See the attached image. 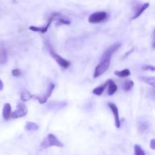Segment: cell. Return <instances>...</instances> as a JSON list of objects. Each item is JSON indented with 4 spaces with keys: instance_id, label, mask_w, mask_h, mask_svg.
Masks as SVG:
<instances>
[{
    "instance_id": "cell-20",
    "label": "cell",
    "mask_w": 155,
    "mask_h": 155,
    "mask_svg": "<svg viewBox=\"0 0 155 155\" xmlns=\"http://www.w3.org/2000/svg\"><path fill=\"white\" fill-rule=\"evenodd\" d=\"M134 155H146L143 148L139 145H135L134 146Z\"/></svg>"
},
{
    "instance_id": "cell-10",
    "label": "cell",
    "mask_w": 155,
    "mask_h": 155,
    "mask_svg": "<svg viewBox=\"0 0 155 155\" xmlns=\"http://www.w3.org/2000/svg\"><path fill=\"white\" fill-rule=\"evenodd\" d=\"M107 81V95H113L115 92L117 90V86L116 85V83H114V81L112 80H108Z\"/></svg>"
},
{
    "instance_id": "cell-11",
    "label": "cell",
    "mask_w": 155,
    "mask_h": 155,
    "mask_svg": "<svg viewBox=\"0 0 155 155\" xmlns=\"http://www.w3.org/2000/svg\"><path fill=\"white\" fill-rule=\"evenodd\" d=\"M149 5H150L149 3H148V2L144 3L143 5H141L140 7H139V8H138L137 10L136 11V12H135L134 16H133V18H132V19L135 20V19H136V18H139V17L140 16V15H142V14L143 13V12H145V11L146 10V9L148 8V7H149Z\"/></svg>"
},
{
    "instance_id": "cell-21",
    "label": "cell",
    "mask_w": 155,
    "mask_h": 155,
    "mask_svg": "<svg viewBox=\"0 0 155 155\" xmlns=\"http://www.w3.org/2000/svg\"><path fill=\"white\" fill-rule=\"evenodd\" d=\"M58 24H66V25H69L71 24V21H68V19H66L65 18H63V17L60 16L58 19Z\"/></svg>"
},
{
    "instance_id": "cell-9",
    "label": "cell",
    "mask_w": 155,
    "mask_h": 155,
    "mask_svg": "<svg viewBox=\"0 0 155 155\" xmlns=\"http://www.w3.org/2000/svg\"><path fill=\"white\" fill-rule=\"evenodd\" d=\"M12 106L9 103H5L3 106L2 109V117L4 118L5 120H8L11 118V115H12Z\"/></svg>"
},
{
    "instance_id": "cell-22",
    "label": "cell",
    "mask_w": 155,
    "mask_h": 155,
    "mask_svg": "<svg viewBox=\"0 0 155 155\" xmlns=\"http://www.w3.org/2000/svg\"><path fill=\"white\" fill-rule=\"evenodd\" d=\"M12 76L15 77H20L21 76V74H22V72H21V71L20 69L16 68V69L12 70Z\"/></svg>"
},
{
    "instance_id": "cell-16",
    "label": "cell",
    "mask_w": 155,
    "mask_h": 155,
    "mask_svg": "<svg viewBox=\"0 0 155 155\" xmlns=\"http://www.w3.org/2000/svg\"><path fill=\"white\" fill-rule=\"evenodd\" d=\"M114 74L117 76V77H122V78H124V77H127L131 75V72L129 69H124L122 71H115Z\"/></svg>"
},
{
    "instance_id": "cell-25",
    "label": "cell",
    "mask_w": 155,
    "mask_h": 155,
    "mask_svg": "<svg viewBox=\"0 0 155 155\" xmlns=\"http://www.w3.org/2000/svg\"><path fill=\"white\" fill-rule=\"evenodd\" d=\"M4 89V84H3V82L0 80V91H2Z\"/></svg>"
},
{
    "instance_id": "cell-4",
    "label": "cell",
    "mask_w": 155,
    "mask_h": 155,
    "mask_svg": "<svg viewBox=\"0 0 155 155\" xmlns=\"http://www.w3.org/2000/svg\"><path fill=\"white\" fill-rule=\"evenodd\" d=\"M27 113H28V110H27L26 104L24 102H18L17 104L16 110L12 112L11 117L12 119H18V118L25 117Z\"/></svg>"
},
{
    "instance_id": "cell-5",
    "label": "cell",
    "mask_w": 155,
    "mask_h": 155,
    "mask_svg": "<svg viewBox=\"0 0 155 155\" xmlns=\"http://www.w3.org/2000/svg\"><path fill=\"white\" fill-rule=\"evenodd\" d=\"M48 49H49V52L51 57L54 58V60L55 61L57 62V63L61 67V68H64V69H67V68H68L70 66H71V61L66 60V59L64 58L63 57H61V56L59 55L58 54H57V53H56L55 51L51 48V46H48Z\"/></svg>"
},
{
    "instance_id": "cell-2",
    "label": "cell",
    "mask_w": 155,
    "mask_h": 155,
    "mask_svg": "<svg viewBox=\"0 0 155 155\" xmlns=\"http://www.w3.org/2000/svg\"><path fill=\"white\" fill-rule=\"evenodd\" d=\"M53 146L58 147V148H63L64 145L54 134L49 133L42 142L41 147L42 148H48L50 147Z\"/></svg>"
},
{
    "instance_id": "cell-15",
    "label": "cell",
    "mask_w": 155,
    "mask_h": 155,
    "mask_svg": "<svg viewBox=\"0 0 155 155\" xmlns=\"http://www.w3.org/2000/svg\"><path fill=\"white\" fill-rule=\"evenodd\" d=\"M25 130L29 132H35L39 130V126L33 122H27L25 125Z\"/></svg>"
},
{
    "instance_id": "cell-6",
    "label": "cell",
    "mask_w": 155,
    "mask_h": 155,
    "mask_svg": "<svg viewBox=\"0 0 155 155\" xmlns=\"http://www.w3.org/2000/svg\"><path fill=\"white\" fill-rule=\"evenodd\" d=\"M54 88H55V85H54L53 83H51L49 84V86H48V89H47V92H45L43 95H42V96L33 95V98L37 99L38 101H39V103H40V104H45V103L47 102V101H48V98L51 95Z\"/></svg>"
},
{
    "instance_id": "cell-12",
    "label": "cell",
    "mask_w": 155,
    "mask_h": 155,
    "mask_svg": "<svg viewBox=\"0 0 155 155\" xmlns=\"http://www.w3.org/2000/svg\"><path fill=\"white\" fill-rule=\"evenodd\" d=\"M107 81H106L103 85H101V86L95 88V89L92 90V93L98 95V96H100V95H102L104 91L107 89Z\"/></svg>"
},
{
    "instance_id": "cell-24",
    "label": "cell",
    "mask_w": 155,
    "mask_h": 155,
    "mask_svg": "<svg viewBox=\"0 0 155 155\" xmlns=\"http://www.w3.org/2000/svg\"><path fill=\"white\" fill-rule=\"evenodd\" d=\"M150 147H151V148L152 150L155 149V140L154 139L151 140V145H150Z\"/></svg>"
},
{
    "instance_id": "cell-8",
    "label": "cell",
    "mask_w": 155,
    "mask_h": 155,
    "mask_svg": "<svg viewBox=\"0 0 155 155\" xmlns=\"http://www.w3.org/2000/svg\"><path fill=\"white\" fill-rule=\"evenodd\" d=\"M109 108L110 109V110L113 113L115 119V126H116L117 128H120V120L119 117V110H118V107H117L116 104L114 103H108L107 104Z\"/></svg>"
},
{
    "instance_id": "cell-3",
    "label": "cell",
    "mask_w": 155,
    "mask_h": 155,
    "mask_svg": "<svg viewBox=\"0 0 155 155\" xmlns=\"http://www.w3.org/2000/svg\"><path fill=\"white\" fill-rule=\"evenodd\" d=\"M60 14L58 13H53L52 15L50 16L49 19H48V22L47 24H45V26L42 27H35V26H30L29 27V30H30L31 31H34V32H39V33H45L47 31H48V28H49L50 25H51V22H52L55 19H58V18L60 17Z\"/></svg>"
},
{
    "instance_id": "cell-7",
    "label": "cell",
    "mask_w": 155,
    "mask_h": 155,
    "mask_svg": "<svg viewBox=\"0 0 155 155\" xmlns=\"http://www.w3.org/2000/svg\"><path fill=\"white\" fill-rule=\"evenodd\" d=\"M107 13L104 12H98L92 14L89 18V22L91 24H98L107 18Z\"/></svg>"
},
{
    "instance_id": "cell-17",
    "label": "cell",
    "mask_w": 155,
    "mask_h": 155,
    "mask_svg": "<svg viewBox=\"0 0 155 155\" xmlns=\"http://www.w3.org/2000/svg\"><path fill=\"white\" fill-rule=\"evenodd\" d=\"M139 79L142 81H143L144 83H147L148 85H151L153 87L155 86V78L154 77H140Z\"/></svg>"
},
{
    "instance_id": "cell-1",
    "label": "cell",
    "mask_w": 155,
    "mask_h": 155,
    "mask_svg": "<svg viewBox=\"0 0 155 155\" xmlns=\"http://www.w3.org/2000/svg\"><path fill=\"white\" fill-rule=\"evenodd\" d=\"M120 45H121L120 43H115L114 45H110V47H108L105 50V51L103 53L102 56H101V59H100L99 64L95 68L93 75L94 78H98V77L104 74L108 70L109 67H110L112 55L119 49Z\"/></svg>"
},
{
    "instance_id": "cell-18",
    "label": "cell",
    "mask_w": 155,
    "mask_h": 155,
    "mask_svg": "<svg viewBox=\"0 0 155 155\" xmlns=\"http://www.w3.org/2000/svg\"><path fill=\"white\" fill-rule=\"evenodd\" d=\"M32 98H33V95H31V94L29 92H27V91H24V92L21 93V99L23 102L29 101V100L31 99Z\"/></svg>"
},
{
    "instance_id": "cell-23",
    "label": "cell",
    "mask_w": 155,
    "mask_h": 155,
    "mask_svg": "<svg viewBox=\"0 0 155 155\" xmlns=\"http://www.w3.org/2000/svg\"><path fill=\"white\" fill-rule=\"evenodd\" d=\"M142 68H143L144 70H146V71H148V70L151 71H155V68L153 65H144V66L142 67Z\"/></svg>"
},
{
    "instance_id": "cell-13",
    "label": "cell",
    "mask_w": 155,
    "mask_h": 155,
    "mask_svg": "<svg viewBox=\"0 0 155 155\" xmlns=\"http://www.w3.org/2000/svg\"><path fill=\"white\" fill-rule=\"evenodd\" d=\"M134 86V82L133 80H125V82L122 83V89L123 90L125 91V92H129V91L131 90L132 89Z\"/></svg>"
},
{
    "instance_id": "cell-14",
    "label": "cell",
    "mask_w": 155,
    "mask_h": 155,
    "mask_svg": "<svg viewBox=\"0 0 155 155\" xmlns=\"http://www.w3.org/2000/svg\"><path fill=\"white\" fill-rule=\"evenodd\" d=\"M8 60L7 51L5 48H0V64H6Z\"/></svg>"
},
{
    "instance_id": "cell-19",
    "label": "cell",
    "mask_w": 155,
    "mask_h": 155,
    "mask_svg": "<svg viewBox=\"0 0 155 155\" xmlns=\"http://www.w3.org/2000/svg\"><path fill=\"white\" fill-rule=\"evenodd\" d=\"M148 127H149V125H148V123L147 121H141V122H139L138 129H139V132L143 133L148 130Z\"/></svg>"
}]
</instances>
